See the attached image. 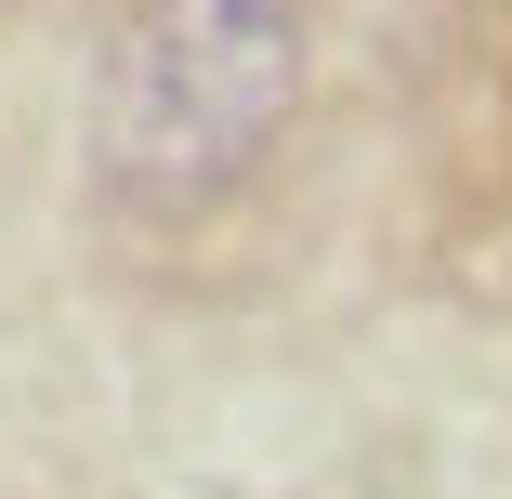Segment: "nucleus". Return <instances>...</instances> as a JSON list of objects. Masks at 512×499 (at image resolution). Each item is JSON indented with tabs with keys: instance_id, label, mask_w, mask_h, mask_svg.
I'll use <instances>...</instances> for the list:
<instances>
[{
	"instance_id": "nucleus-1",
	"label": "nucleus",
	"mask_w": 512,
	"mask_h": 499,
	"mask_svg": "<svg viewBox=\"0 0 512 499\" xmlns=\"http://www.w3.org/2000/svg\"><path fill=\"white\" fill-rule=\"evenodd\" d=\"M302 106L289 0H132L92 66V171L132 224H211Z\"/></svg>"
}]
</instances>
